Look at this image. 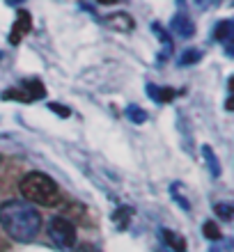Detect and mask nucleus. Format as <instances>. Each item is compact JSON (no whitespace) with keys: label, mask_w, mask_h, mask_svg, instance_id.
Instances as JSON below:
<instances>
[{"label":"nucleus","mask_w":234,"mask_h":252,"mask_svg":"<svg viewBox=\"0 0 234 252\" xmlns=\"http://www.w3.org/2000/svg\"><path fill=\"white\" fill-rule=\"evenodd\" d=\"M0 227L16 243H30L41 229V213L26 199H7L0 204Z\"/></svg>","instance_id":"f257e3e1"},{"label":"nucleus","mask_w":234,"mask_h":252,"mask_svg":"<svg viewBox=\"0 0 234 252\" xmlns=\"http://www.w3.org/2000/svg\"><path fill=\"white\" fill-rule=\"evenodd\" d=\"M21 195L30 202V204L41 206H58L60 204V188L48 174L44 172H28L19 184Z\"/></svg>","instance_id":"f03ea898"},{"label":"nucleus","mask_w":234,"mask_h":252,"mask_svg":"<svg viewBox=\"0 0 234 252\" xmlns=\"http://www.w3.org/2000/svg\"><path fill=\"white\" fill-rule=\"evenodd\" d=\"M48 239L53 241L60 250H71L76 246V225L71 220L62 218V216H55V218L48 220Z\"/></svg>","instance_id":"7ed1b4c3"},{"label":"nucleus","mask_w":234,"mask_h":252,"mask_svg":"<svg viewBox=\"0 0 234 252\" xmlns=\"http://www.w3.org/2000/svg\"><path fill=\"white\" fill-rule=\"evenodd\" d=\"M44 94H46V90H44V85H41V80H23L21 83V87H12V90H7L5 94H2V99L5 101H26V103H33V101H39L44 99Z\"/></svg>","instance_id":"20e7f679"},{"label":"nucleus","mask_w":234,"mask_h":252,"mask_svg":"<svg viewBox=\"0 0 234 252\" xmlns=\"http://www.w3.org/2000/svg\"><path fill=\"white\" fill-rule=\"evenodd\" d=\"M30 30H33V16L21 9L16 21H14V26H12V32H9V44H19Z\"/></svg>","instance_id":"39448f33"},{"label":"nucleus","mask_w":234,"mask_h":252,"mask_svg":"<svg viewBox=\"0 0 234 252\" xmlns=\"http://www.w3.org/2000/svg\"><path fill=\"white\" fill-rule=\"evenodd\" d=\"M172 34H177V37H181V39H191L195 34V26H193V21L188 19L186 14L181 12V14H177L172 19Z\"/></svg>","instance_id":"423d86ee"},{"label":"nucleus","mask_w":234,"mask_h":252,"mask_svg":"<svg viewBox=\"0 0 234 252\" xmlns=\"http://www.w3.org/2000/svg\"><path fill=\"white\" fill-rule=\"evenodd\" d=\"M106 26L113 28V30H117V32H131V30L135 28V23H134V19H131L129 14L117 12V14L106 16Z\"/></svg>","instance_id":"0eeeda50"},{"label":"nucleus","mask_w":234,"mask_h":252,"mask_svg":"<svg viewBox=\"0 0 234 252\" xmlns=\"http://www.w3.org/2000/svg\"><path fill=\"white\" fill-rule=\"evenodd\" d=\"M147 94H149V99L156 101V103H166V101H172L177 96V92L170 90V87H156L152 83L147 85Z\"/></svg>","instance_id":"6e6552de"},{"label":"nucleus","mask_w":234,"mask_h":252,"mask_svg":"<svg viewBox=\"0 0 234 252\" xmlns=\"http://www.w3.org/2000/svg\"><path fill=\"white\" fill-rule=\"evenodd\" d=\"M161 236H163V243H166V246H170V250H172V252H184V250H186L184 239H181V236H177L174 232H170V229H161Z\"/></svg>","instance_id":"1a4fd4ad"},{"label":"nucleus","mask_w":234,"mask_h":252,"mask_svg":"<svg viewBox=\"0 0 234 252\" xmlns=\"http://www.w3.org/2000/svg\"><path fill=\"white\" fill-rule=\"evenodd\" d=\"M234 34V23L232 21H221L214 28V39L216 41H230Z\"/></svg>","instance_id":"9d476101"},{"label":"nucleus","mask_w":234,"mask_h":252,"mask_svg":"<svg viewBox=\"0 0 234 252\" xmlns=\"http://www.w3.org/2000/svg\"><path fill=\"white\" fill-rule=\"evenodd\" d=\"M202 156L207 158V165H209V172L214 174V177H221V165H218V158L214 156V152H211V147L204 145L202 147Z\"/></svg>","instance_id":"9b49d317"},{"label":"nucleus","mask_w":234,"mask_h":252,"mask_svg":"<svg viewBox=\"0 0 234 252\" xmlns=\"http://www.w3.org/2000/svg\"><path fill=\"white\" fill-rule=\"evenodd\" d=\"M202 60V51H198V48H188V51H184V53L179 55V64H195V62Z\"/></svg>","instance_id":"f8f14e48"},{"label":"nucleus","mask_w":234,"mask_h":252,"mask_svg":"<svg viewBox=\"0 0 234 252\" xmlns=\"http://www.w3.org/2000/svg\"><path fill=\"white\" fill-rule=\"evenodd\" d=\"M127 117L134 124H142V122H147V113L142 110V108H138V106H129L127 108Z\"/></svg>","instance_id":"ddd939ff"},{"label":"nucleus","mask_w":234,"mask_h":252,"mask_svg":"<svg viewBox=\"0 0 234 252\" xmlns=\"http://www.w3.org/2000/svg\"><path fill=\"white\" fill-rule=\"evenodd\" d=\"M202 232H204V236H207L209 241H218V239H221V229H218V227H216V222H211V220H209V222H204Z\"/></svg>","instance_id":"4468645a"},{"label":"nucleus","mask_w":234,"mask_h":252,"mask_svg":"<svg viewBox=\"0 0 234 252\" xmlns=\"http://www.w3.org/2000/svg\"><path fill=\"white\" fill-rule=\"evenodd\" d=\"M214 211L218 213L223 220H232V206H228V204H216Z\"/></svg>","instance_id":"2eb2a0df"},{"label":"nucleus","mask_w":234,"mask_h":252,"mask_svg":"<svg viewBox=\"0 0 234 252\" xmlns=\"http://www.w3.org/2000/svg\"><path fill=\"white\" fill-rule=\"evenodd\" d=\"M48 108H51L55 115H60V117H69V115H71V110H67V108L60 106V103H48Z\"/></svg>","instance_id":"dca6fc26"},{"label":"nucleus","mask_w":234,"mask_h":252,"mask_svg":"<svg viewBox=\"0 0 234 252\" xmlns=\"http://www.w3.org/2000/svg\"><path fill=\"white\" fill-rule=\"evenodd\" d=\"M74 252H101L97 246H92V243H83V246H78Z\"/></svg>","instance_id":"f3484780"},{"label":"nucleus","mask_w":234,"mask_h":252,"mask_svg":"<svg viewBox=\"0 0 234 252\" xmlns=\"http://www.w3.org/2000/svg\"><path fill=\"white\" fill-rule=\"evenodd\" d=\"M99 5H115V2H120V0H97Z\"/></svg>","instance_id":"a211bd4d"},{"label":"nucleus","mask_w":234,"mask_h":252,"mask_svg":"<svg viewBox=\"0 0 234 252\" xmlns=\"http://www.w3.org/2000/svg\"><path fill=\"white\" fill-rule=\"evenodd\" d=\"M7 2H9V5H14V2L19 5V2H23V0H7Z\"/></svg>","instance_id":"6ab92c4d"},{"label":"nucleus","mask_w":234,"mask_h":252,"mask_svg":"<svg viewBox=\"0 0 234 252\" xmlns=\"http://www.w3.org/2000/svg\"><path fill=\"white\" fill-rule=\"evenodd\" d=\"M0 160H2V158H0Z\"/></svg>","instance_id":"aec40b11"}]
</instances>
